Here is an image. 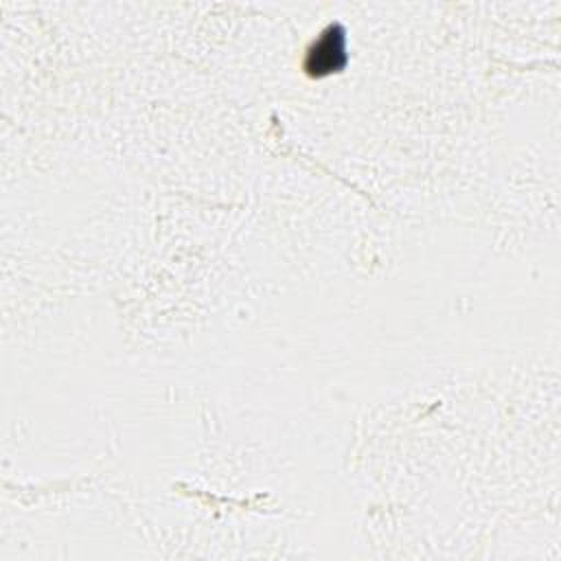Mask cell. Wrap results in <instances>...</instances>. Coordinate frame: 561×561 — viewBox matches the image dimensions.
Segmentation results:
<instances>
[{"label":"cell","mask_w":561,"mask_h":561,"mask_svg":"<svg viewBox=\"0 0 561 561\" xmlns=\"http://www.w3.org/2000/svg\"><path fill=\"white\" fill-rule=\"evenodd\" d=\"M346 64V33L340 24L327 26L307 50L305 66L313 75L335 72Z\"/></svg>","instance_id":"6da1fadb"}]
</instances>
